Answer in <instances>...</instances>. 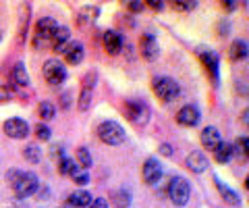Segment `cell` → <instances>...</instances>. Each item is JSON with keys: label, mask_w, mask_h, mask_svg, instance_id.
Here are the masks:
<instances>
[{"label": "cell", "mask_w": 249, "mask_h": 208, "mask_svg": "<svg viewBox=\"0 0 249 208\" xmlns=\"http://www.w3.org/2000/svg\"><path fill=\"white\" fill-rule=\"evenodd\" d=\"M98 137L108 146H119L124 142V129L116 121H102L96 129Z\"/></svg>", "instance_id": "1"}, {"label": "cell", "mask_w": 249, "mask_h": 208, "mask_svg": "<svg viewBox=\"0 0 249 208\" xmlns=\"http://www.w3.org/2000/svg\"><path fill=\"white\" fill-rule=\"evenodd\" d=\"M189 196H191V188L187 183L185 177H173L168 183V198L175 206H185L189 202Z\"/></svg>", "instance_id": "2"}, {"label": "cell", "mask_w": 249, "mask_h": 208, "mask_svg": "<svg viewBox=\"0 0 249 208\" xmlns=\"http://www.w3.org/2000/svg\"><path fill=\"white\" fill-rule=\"evenodd\" d=\"M152 90H154V94L160 100H164V102H170V100H175L178 94H181L178 83L175 79H170V77H154Z\"/></svg>", "instance_id": "3"}, {"label": "cell", "mask_w": 249, "mask_h": 208, "mask_svg": "<svg viewBox=\"0 0 249 208\" xmlns=\"http://www.w3.org/2000/svg\"><path fill=\"white\" fill-rule=\"evenodd\" d=\"M124 114H127V119L131 123L143 125V123H147V117H150V109L142 100H127L124 102Z\"/></svg>", "instance_id": "4"}, {"label": "cell", "mask_w": 249, "mask_h": 208, "mask_svg": "<svg viewBox=\"0 0 249 208\" xmlns=\"http://www.w3.org/2000/svg\"><path fill=\"white\" fill-rule=\"evenodd\" d=\"M44 79L50 83V86H58L67 79V69L65 65L56 58H48L44 63Z\"/></svg>", "instance_id": "5"}, {"label": "cell", "mask_w": 249, "mask_h": 208, "mask_svg": "<svg viewBox=\"0 0 249 208\" xmlns=\"http://www.w3.org/2000/svg\"><path fill=\"white\" fill-rule=\"evenodd\" d=\"M13 189L19 198H29L37 189V177L34 173H21L13 183Z\"/></svg>", "instance_id": "6"}, {"label": "cell", "mask_w": 249, "mask_h": 208, "mask_svg": "<svg viewBox=\"0 0 249 208\" xmlns=\"http://www.w3.org/2000/svg\"><path fill=\"white\" fill-rule=\"evenodd\" d=\"M56 27H58V23L54 21L52 17H42L40 21L36 23V42L34 44L40 46L46 40H52L54 32H56Z\"/></svg>", "instance_id": "7"}, {"label": "cell", "mask_w": 249, "mask_h": 208, "mask_svg": "<svg viewBox=\"0 0 249 208\" xmlns=\"http://www.w3.org/2000/svg\"><path fill=\"white\" fill-rule=\"evenodd\" d=\"M4 132L9 137H13V140H23V137L29 135V125L23 119L15 117V119L4 121Z\"/></svg>", "instance_id": "8"}, {"label": "cell", "mask_w": 249, "mask_h": 208, "mask_svg": "<svg viewBox=\"0 0 249 208\" xmlns=\"http://www.w3.org/2000/svg\"><path fill=\"white\" fill-rule=\"evenodd\" d=\"M139 50H142V57H143L145 60L158 58L160 46H158V40H156V36H154V34H143L142 40H139Z\"/></svg>", "instance_id": "9"}, {"label": "cell", "mask_w": 249, "mask_h": 208, "mask_svg": "<svg viewBox=\"0 0 249 208\" xmlns=\"http://www.w3.org/2000/svg\"><path fill=\"white\" fill-rule=\"evenodd\" d=\"M142 175H143V181L147 186H156V183L162 179V165L158 163V158H147Z\"/></svg>", "instance_id": "10"}, {"label": "cell", "mask_w": 249, "mask_h": 208, "mask_svg": "<svg viewBox=\"0 0 249 208\" xmlns=\"http://www.w3.org/2000/svg\"><path fill=\"white\" fill-rule=\"evenodd\" d=\"M199 119H201V114L197 111V106H193V104H187L177 113V123L183 127H196Z\"/></svg>", "instance_id": "11"}, {"label": "cell", "mask_w": 249, "mask_h": 208, "mask_svg": "<svg viewBox=\"0 0 249 208\" xmlns=\"http://www.w3.org/2000/svg\"><path fill=\"white\" fill-rule=\"evenodd\" d=\"M199 142H201V146H204L206 150H212L214 152L218 146L222 144V137H220V132H218L216 127H206V129H201Z\"/></svg>", "instance_id": "12"}, {"label": "cell", "mask_w": 249, "mask_h": 208, "mask_svg": "<svg viewBox=\"0 0 249 208\" xmlns=\"http://www.w3.org/2000/svg\"><path fill=\"white\" fill-rule=\"evenodd\" d=\"M62 55H65V60L69 65H79L81 60H83V46L79 44V42H69V46L65 48V52H62Z\"/></svg>", "instance_id": "13"}, {"label": "cell", "mask_w": 249, "mask_h": 208, "mask_svg": "<svg viewBox=\"0 0 249 208\" xmlns=\"http://www.w3.org/2000/svg\"><path fill=\"white\" fill-rule=\"evenodd\" d=\"M201 63H204L206 71L210 73V77H212V81L218 83V57H216V52H212V50L201 52Z\"/></svg>", "instance_id": "14"}, {"label": "cell", "mask_w": 249, "mask_h": 208, "mask_svg": "<svg viewBox=\"0 0 249 208\" xmlns=\"http://www.w3.org/2000/svg\"><path fill=\"white\" fill-rule=\"evenodd\" d=\"M102 42H104V48H106L108 55H119L121 48H123V38L116 32H106Z\"/></svg>", "instance_id": "15"}, {"label": "cell", "mask_w": 249, "mask_h": 208, "mask_svg": "<svg viewBox=\"0 0 249 208\" xmlns=\"http://www.w3.org/2000/svg\"><path fill=\"white\" fill-rule=\"evenodd\" d=\"M208 167V158L204 156L201 152H191L189 156H187V169L193 173H204Z\"/></svg>", "instance_id": "16"}, {"label": "cell", "mask_w": 249, "mask_h": 208, "mask_svg": "<svg viewBox=\"0 0 249 208\" xmlns=\"http://www.w3.org/2000/svg\"><path fill=\"white\" fill-rule=\"evenodd\" d=\"M69 38H71V32H69L67 27L58 25L56 32L52 36V44H54V50L56 52H65V48L69 46Z\"/></svg>", "instance_id": "17"}, {"label": "cell", "mask_w": 249, "mask_h": 208, "mask_svg": "<svg viewBox=\"0 0 249 208\" xmlns=\"http://www.w3.org/2000/svg\"><path fill=\"white\" fill-rule=\"evenodd\" d=\"M91 194L88 189H77L73 191L71 196H69V204H73L75 208H83V206H89L91 204Z\"/></svg>", "instance_id": "18"}, {"label": "cell", "mask_w": 249, "mask_h": 208, "mask_svg": "<svg viewBox=\"0 0 249 208\" xmlns=\"http://www.w3.org/2000/svg\"><path fill=\"white\" fill-rule=\"evenodd\" d=\"M232 152H235V148H232L231 144H227V142H222L218 148L214 150V158H216V163H220V165H224V163H229V160L232 158Z\"/></svg>", "instance_id": "19"}, {"label": "cell", "mask_w": 249, "mask_h": 208, "mask_svg": "<svg viewBox=\"0 0 249 208\" xmlns=\"http://www.w3.org/2000/svg\"><path fill=\"white\" fill-rule=\"evenodd\" d=\"M247 55H249V48H247V44H245V42H241V40L232 42L231 52H229L231 60H235V63H237V60H243Z\"/></svg>", "instance_id": "20"}, {"label": "cell", "mask_w": 249, "mask_h": 208, "mask_svg": "<svg viewBox=\"0 0 249 208\" xmlns=\"http://www.w3.org/2000/svg\"><path fill=\"white\" fill-rule=\"evenodd\" d=\"M89 77L91 75H88V79L83 83V90H81V96H79V109L81 111H88L89 104H91V86L93 83H89Z\"/></svg>", "instance_id": "21"}, {"label": "cell", "mask_w": 249, "mask_h": 208, "mask_svg": "<svg viewBox=\"0 0 249 208\" xmlns=\"http://www.w3.org/2000/svg\"><path fill=\"white\" fill-rule=\"evenodd\" d=\"M13 79L21 88L23 86H29V75H27V69H25V65H23V63L15 65V69H13Z\"/></svg>", "instance_id": "22"}, {"label": "cell", "mask_w": 249, "mask_h": 208, "mask_svg": "<svg viewBox=\"0 0 249 208\" xmlns=\"http://www.w3.org/2000/svg\"><path fill=\"white\" fill-rule=\"evenodd\" d=\"M214 181H216V188H218V191H220V196H222L224 200H227L229 204H239V196L235 194V191H232L231 188L224 186V183H222L220 179H218V177H214Z\"/></svg>", "instance_id": "23"}, {"label": "cell", "mask_w": 249, "mask_h": 208, "mask_svg": "<svg viewBox=\"0 0 249 208\" xmlns=\"http://www.w3.org/2000/svg\"><path fill=\"white\" fill-rule=\"evenodd\" d=\"M23 156H25L29 163H40V158H42V150L37 148L36 144H29L25 150H23Z\"/></svg>", "instance_id": "24"}, {"label": "cell", "mask_w": 249, "mask_h": 208, "mask_svg": "<svg viewBox=\"0 0 249 208\" xmlns=\"http://www.w3.org/2000/svg\"><path fill=\"white\" fill-rule=\"evenodd\" d=\"M71 179H73L75 183H79V186H85V183L89 181V175H88V171H85V169H81L79 165H75V169L71 171Z\"/></svg>", "instance_id": "25"}, {"label": "cell", "mask_w": 249, "mask_h": 208, "mask_svg": "<svg viewBox=\"0 0 249 208\" xmlns=\"http://www.w3.org/2000/svg\"><path fill=\"white\" fill-rule=\"evenodd\" d=\"M77 163H79V167L85 169V171L91 167V154L88 152V148H79V150H77Z\"/></svg>", "instance_id": "26"}, {"label": "cell", "mask_w": 249, "mask_h": 208, "mask_svg": "<svg viewBox=\"0 0 249 208\" xmlns=\"http://www.w3.org/2000/svg\"><path fill=\"white\" fill-rule=\"evenodd\" d=\"M37 113H40V117H42L44 121H50V119L54 117V106H52L50 102H42L40 109H37Z\"/></svg>", "instance_id": "27"}, {"label": "cell", "mask_w": 249, "mask_h": 208, "mask_svg": "<svg viewBox=\"0 0 249 208\" xmlns=\"http://www.w3.org/2000/svg\"><path fill=\"white\" fill-rule=\"evenodd\" d=\"M73 169H75V160H71V158H62L58 163V173L60 175H71Z\"/></svg>", "instance_id": "28"}, {"label": "cell", "mask_w": 249, "mask_h": 208, "mask_svg": "<svg viewBox=\"0 0 249 208\" xmlns=\"http://www.w3.org/2000/svg\"><path fill=\"white\" fill-rule=\"evenodd\" d=\"M116 208H127L131 204V196H129V191H119L116 194Z\"/></svg>", "instance_id": "29"}, {"label": "cell", "mask_w": 249, "mask_h": 208, "mask_svg": "<svg viewBox=\"0 0 249 208\" xmlns=\"http://www.w3.org/2000/svg\"><path fill=\"white\" fill-rule=\"evenodd\" d=\"M36 135H37V140H50V135H52V132H50V127H46V125H42V123H37L36 125Z\"/></svg>", "instance_id": "30"}, {"label": "cell", "mask_w": 249, "mask_h": 208, "mask_svg": "<svg viewBox=\"0 0 249 208\" xmlns=\"http://www.w3.org/2000/svg\"><path fill=\"white\" fill-rule=\"evenodd\" d=\"M173 9L175 11H191V9H196V2H181V0H175Z\"/></svg>", "instance_id": "31"}, {"label": "cell", "mask_w": 249, "mask_h": 208, "mask_svg": "<svg viewBox=\"0 0 249 208\" xmlns=\"http://www.w3.org/2000/svg\"><path fill=\"white\" fill-rule=\"evenodd\" d=\"M88 208H108V202H106L104 198H93L91 204H89Z\"/></svg>", "instance_id": "32"}, {"label": "cell", "mask_w": 249, "mask_h": 208, "mask_svg": "<svg viewBox=\"0 0 249 208\" xmlns=\"http://www.w3.org/2000/svg\"><path fill=\"white\" fill-rule=\"evenodd\" d=\"M239 148H241V152H243L245 156L249 158V137H243V140H239Z\"/></svg>", "instance_id": "33"}, {"label": "cell", "mask_w": 249, "mask_h": 208, "mask_svg": "<svg viewBox=\"0 0 249 208\" xmlns=\"http://www.w3.org/2000/svg\"><path fill=\"white\" fill-rule=\"evenodd\" d=\"M147 6H150V9H154V11H162V9H164V4H162L160 0H158V2H156V0H150V2H147Z\"/></svg>", "instance_id": "34"}, {"label": "cell", "mask_w": 249, "mask_h": 208, "mask_svg": "<svg viewBox=\"0 0 249 208\" xmlns=\"http://www.w3.org/2000/svg\"><path fill=\"white\" fill-rule=\"evenodd\" d=\"M127 9H129V11H133V13H137V11H142V9H143V4H142V2H129V4H127Z\"/></svg>", "instance_id": "35"}, {"label": "cell", "mask_w": 249, "mask_h": 208, "mask_svg": "<svg viewBox=\"0 0 249 208\" xmlns=\"http://www.w3.org/2000/svg\"><path fill=\"white\" fill-rule=\"evenodd\" d=\"M241 119H243V123L249 127V109H245V111H243V117H241Z\"/></svg>", "instance_id": "36"}, {"label": "cell", "mask_w": 249, "mask_h": 208, "mask_svg": "<svg viewBox=\"0 0 249 208\" xmlns=\"http://www.w3.org/2000/svg\"><path fill=\"white\" fill-rule=\"evenodd\" d=\"M162 154H166V156L170 154V148H168V146H162Z\"/></svg>", "instance_id": "37"}, {"label": "cell", "mask_w": 249, "mask_h": 208, "mask_svg": "<svg viewBox=\"0 0 249 208\" xmlns=\"http://www.w3.org/2000/svg\"><path fill=\"white\" fill-rule=\"evenodd\" d=\"M245 189H249V175L245 177Z\"/></svg>", "instance_id": "38"}]
</instances>
